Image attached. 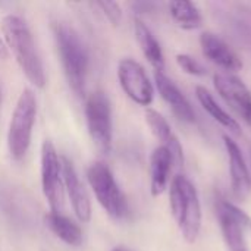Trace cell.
Listing matches in <instances>:
<instances>
[{
	"label": "cell",
	"mask_w": 251,
	"mask_h": 251,
	"mask_svg": "<svg viewBox=\"0 0 251 251\" xmlns=\"http://www.w3.org/2000/svg\"><path fill=\"white\" fill-rule=\"evenodd\" d=\"M1 31L4 35L6 47H9L13 53L15 60L26 79L37 88H44V68L35 49L32 34L25 21L16 15H7L1 21Z\"/></svg>",
	"instance_id": "cell-1"
},
{
	"label": "cell",
	"mask_w": 251,
	"mask_h": 251,
	"mask_svg": "<svg viewBox=\"0 0 251 251\" xmlns=\"http://www.w3.org/2000/svg\"><path fill=\"white\" fill-rule=\"evenodd\" d=\"M53 32L68 84L78 97H82L88 72L87 50L78 34L66 24L56 22L53 25Z\"/></svg>",
	"instance_id": "cell-2"
},
{
	"label": "cell",
	"mask_w": 251,
	"mask_h": 251,
	"mask_svg": "<svg viewBox=\"0 0 251 251\" xmlns=\"http://www.w3.org/2000/svg\"><path fill=\"white\" fill-rule=\"evenodd\" d=\"M169 204L184 240L190 244L196 243L201 229V204L196 187L184 175L172 179Z\"/></svg>",
	"instance_id": "cell-3"
},
{
	"label": "cell",
	"mask_w": 251,
	"mask_h": 251,
	"mask_svg": "<svg viewBox=\"0 0 251 251\" xmlns=\"http://www.w3.org/2000/svg\"><path fill=\"white\" fill-rule=\"evenodd\" d=\"M37 116V100L32 90L25 88L15 106L7 131V147L13 160L25 157L32 135V126Z\"/></svg>",
	"instance_id": "cell-4"
},
{
	"label": "cell",
	"mask_w": 251,
	"mask_h": 251,
	"mask_svg": "<svg viewBox=\"0 0 251 251\" xmlns=\"http://www.w3.org/2000/svg\"><path fill=\"white\" fill-rule=\"evenodd\" d=\"M87 179L97 201L110 218L124 219L128 215L126 197L107 165L103 162H94L87 171Z\"/></svg>",
	"instance_id": "cell-5"
},
{
	"label": "cell",
	"mask_w": 251,
	"mask_h": 251,
	"mask_svg": "<svg viewBox=\"0 0 251 251\" xmlns=\"http://www.w3.org/2000/svg\"><path fill=\"white\" fill-rule=\"evenodd\" d=\"M85 121L88 134L101 154L112 150V107L103 91H94L85 103Z\"/></svg>",
	"instance_id": "cell-6"
},
{
	"label": "cell",
	"mask_w": 251,
	"mask_h": 251,
	"mask_svg": "<svg viewBox=\"0 0 251 251\" xmlns=\"http://www.w3.org/2000/svg\"><path fill=\"white\" fill-rule=\"evenodd\" d=\"M41 187L50 206V212L60 213L63 207V176L62 162L51 141L46 140L41 147Z\"/></svg>",
	"instance_id": "cell-7"
},
{
	"label": "cell",
	"mask_w": 251,
	"mask_h": 251,
	"mask_svg": "<svg viewBox=\"0 0 251 251\" xmlns=\"http://www.w3.org/2000/svg\"><path fill=\"white\" fill-rule=\"evenodd\" d=\"M216 216L224 240L231 251H247L246 232H251V218L225 199L216 200Z\"/></svg>",
	"instance_id": "cell-8"
},
{
	"label": "cell",
	"mask_w": 251,
	"mask_h": 251,
	"mask_svg": "<svg viewBox=\"0 0 251 251\" xmlns=\"http://www.w3.org/2000/svg\"><path fill=\"white\" fill-rule=\"evenodd\" d=\"M118 78L124 93L140 106H150L154 90L146 69L134 59H122L118 65Z\"/></svg>",
	"instance_id": "cell-9"
},
{
	"label": "cell",
	"mask_w": 251,
	"mask_h": 251,
	"mask_svg": "<svg viewBox=\"0 0 251 251\" xmlns=\"http://www.w3.org/2000/svg\"><path fill=\"white\" fill-rule=\"evenodd\" d=\"M213 84L225 103L251 126V93L247 85L231 74H215Z\"/></svg>",
	"instance_id": "cell-10"
},
{
	"label": "cell",
	"mask_w": 251,
	"mask_h": 251,
	"mask_svg": "<svg viewBox=\"0 0 251 251\" xmlns=\"http://www.w3.org/2000/svg\"><path fill=\"white\" fill-rule=\"evenodd\" d=\"M62 176H63V185L68 193V197L71 200L72 209L76 215V218L81 222H90L91 219V201L90 196L81 182L72 162L68 157H62Z\"/></svg>",
	"instance_id": "cell-11"
},
{
	"label": "cell",
	"mask_w": 251,
	"mask_h": 251,
	"mask_svg": "<svg viewBox=\"0 0 251 251\" xmlns=\"http://www.w3.org/2000/svg\"><path fill=\"white\" fill-rule=\"evenodd\" d=\"M224 144H225L228 159H229L232 193L237 199L244 200L249 197L251 191V176L249 166L241 153V149L232 138H229L228 135H224Z\"/></svg>",
	"instance_id": "cell-12"
},
{
	"label": "cell",
	"mask_w": 251,
	"mask_h": 251,
	"mask_svg": "<svg viewBox=\"0 0 251 251\" xmlns=\"http://www.w3.org/2000/svg\"><path fill=\"white\" fill-rule=\"evenodd\" d=\"M200 46L203 54L219 68L228 72H237L243 68V62L238 54L216 34L203 32L200 35Z\"/></svg>",
	"instance_id": "cell-13"
},
{
	"label": "cell",
	"mask_w": 251,
	"mask_h": 251,
	"mask_svg": "<svg viewBox=\"0 0 251 251\" xmlns=\"http://www.w3.org/2000/svg\"><path fill=\"white\" fill-rule=\"evenodd\" d=\"M154 82L159 90V94L162 99L168 103V106L172 109L174 115L181 119L182 122L193 124L196 121L194 110L187 100V97L181 93V90L175 85L172 79H169L163 71H154Z\"/></svg>",
	"instance_id": "cell-14"
},
{
	"label": "cell",
	"mask_w": 251,
	"mask_h": 251,
	"mask_svg": "<svg viewBox=\"0 0 251 251\" xmlns=\"http://www.w3.org/2000/svg\"><path fill=\"white\" fill-rule=\"evenodd\" d=\"M146 122L150 126L153 135L160 141V146L166 147L171 151L174 165L176 168H182L184 166V151H182L179 140L172 132L169 122L157 110H153V109L146 110Z\"/></svg>",
	"instance_id": "cell-15"
},
{
	"label": "cell",
	"mask_w": 251,
	"mask_h": 251,
	"mask_svg": "<svg viewBox=\"0 0 251 251\" xmlns=\"http://www.w3.org/2000/svg\"><path fill=\"white\" fill-rule=\"evenodd\" d=\"M172 165V154L166 147L159 146L153 150L150 156V191L153 197H159L166 190Z\"/></svg>",
	"instance_id": "cell-16"
},
{
	"label": "cell",
	"mask_w": 251,
	"mask_h": 251,
	"mask_svg": "<svg viewBox=\"0 0 251 251\" xmlns=\"http://www.w3.org/2000/svg\"><path fill=\"white\" fill-rule=\"evenodd\" d=\"M134 32H135V38H137V43H138L141 51L146 56V59L150 62V65L156 71H163V68H165L163 51H162V47H160L159 41L156 40L154 34L151 32V29L141 19L135 18Z\"/></svg>",
	"instance_id": "cell-17"
},
{
	"label": "cell",
	"mask_w": 251,
	"mask_h": 251,
	"mask_svg": "<svg viewBox=\"0 0 251 251\" xmlns=\"http://www.w3.org/2000/svg\"><path fill=\"white\" fill-rule=\"evenodd\" d=\"M44 224L66 246H69V247L81 246V243H82L81 228L74 221L63 216L62 213L49 212L47 215H44Z\"/></svg>",
	"instance_id": "cell-18"
},
{
	"label": "cell",
	"mask_w": 251,
	"mask_h": 251,
	"mask_svg": "<svg viewBox=\"0 0 251 251\" xmlns=\"http://www.w3.org/2000/svg\"><path fill=\"white\" fill-rule=\"evenodd\" d=\"M196 97H197V100H199V103L201 104V107L219 124V125H222L225 129H228L229 132H232V134H235V135H240L241 134V126H240V124L229 115V113H226L222 107H221V104L215 100V97L210 94V91L206 88V87H201V85H199L197 88H196Z\"/></svg>",
	"instance_id": "cell-19"
},
{
	"label": "cell",
	"mask_w": 251,
	"mask_h": 251,
	"mask_svg": "<svg viewBox=\"0 0 251 251\" xmlns=\"http://www.w3.org/2000/svg\"><path fill=\"white\" fill-rule=\"evenodd\" d=\"M169 10H171V16L181 28L196 29L201 26V22H203L201 13L199 7L191 1H185V0L171 1Z\"/></svg>",
	"instance_id": "cell-20"
},
{
	"label": "cell",
	"mask_w": 251,
	"mask_h": 251,
	"mask_svg": "<svg viewBox=\"0 0 251 251\" xmlns=\"http://www.w3.org/2000/svg\"><path fill=\"white\" fill-rule=\"evenodd\" d=\"M176 63L188 75H193V76H204L207 74L206 68L197 59H194L190 54H178L176 56Z\"/></svg>",
	"instance_id": "cell-21"
},
{
	"label": "cell",
	"mask_w": 251,
	"mask_h": 251,
	"mask_svg": "<svg viewBox=\"0 0 251 251\" xmlns=\"http://www.w3.org/2000/svg\"><path fill=\"white\" fill-rule=\"evenodd\" d=\"M96 6L103 12V15L116 26L122 21V9L116 1H97Z\"/></svg>",
	"instance_id": "cell-22"
},
{
	"label": "cell",
	"mask_w": 251,
	"mask_h": 251,
	"mask_svg": "<svg viewBox=\"0 0 251 251\" xmlns=\"http://www.w3.org/2000/svg\"><path fill=\"white\" fill-rule=\"evenodd\" d=\"M4 59H7V47L0 38V60H4Z\"/></svg>",
	"instance_id": "cell-23"
},
{
	"label": "cell",
	"mask_w": 251,
	"mask_h": 251,
	"mask_svg": "<svg viewBox=\"0 0 251 251\" xmlns=\"http://www.w3.org/2000/svg\"><path fill=\"white\" fill-rule=\"evenodd\" d=\"M112 251H131L129 249H126V247H116V249H113Z\"/></svg>",
	"instance_id": "cell-24"
},
{
	"label": "cell",
	"mask_w": 251,
	"mask_h": 251,
	"mask_svg": "<svg viewBox=\"0 0 251 251\" xmlns=\"http://www.w3.org/2000/svg\"><path fill=\"white\" fill-rule=\"evenodd\" d=\"M0 103H1V88H0Z\"/></svg>",
	"instance_id": "cell-25"
}]
</instances>
